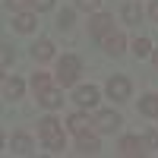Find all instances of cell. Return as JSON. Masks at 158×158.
<instances>
[{
	"label": "cell",
	"instance_id": "6da1fadb",
	"mask_svg": "<svg viewBox=\"0 0 158 158\" xmlns=\"http://www.w3.org/2000/svg\"><path fill=\"white\" fill-rule=\"evenodd\" d=\"M38 133H41L44 146L51 152H63V127L54 120V117H44V120L38 123Z\"/></svg>",
	"mask_w": 158,
	"mask_h": 158
},
{
	"label": "cell",
	"instance_id": "7a4b0ae2",
	"mask_svg": "<svg viewBox=\"0 0 158 158\" xmlns=\"http://www.w3.org/2000/svg\"><path fill=\"white\" fill-rule=\"evenodd\" d=\"M79 70H82V60L79 57H73V54L60 57V63H57V82L60 85H73L79 79Z\"/></svg>",
	"mask_w": 158,
	"mask_h": 158
},
{
	"label": "cell",
	"instance_id": "3957f363",
	"mask_svg": "<svg viewBox=\"0 0 158 158\" xmlns=\"http://www.w3.org/2000/svg\"><path fill=\"white\" fill-rule=\"evenodd\" d=\"M98 127V133H114L117 127H120L123 120H120V114H114V111H98L95 114V120H92Z\"/></svg>",
	"mask_w": 158,
	"mask_h": 158
},
{
	"label": "cell",
	"instance_id": "277c9868",
	"mask_svg": "<svg viewBox=\"0 0 158 158\" xmlns=\"http://www.w3.org/2000/svg\"><path fill=\"white\" fill-rule=\"evenodd\" d=\"M89 32L95 35V38L111 35V32H114V22H111V16H108V13H95V16H92V22H89Z\"/></svg>",
	"mask_w": 158,
	"mask_h": 158
},
{
	"label": "cell",
	"instance_id": "5b68a950",
	"mask_svg": "<svg viewBox=\"0 0 158 158\" xmlns=\"http://www.w3.org/2000/svg\"><path fill=\"white\" fill-rule=\"evenodd\" d=\"M108 95H111L114 101H127V98H130V79H123V76L108 79Z\"/></svg>",
	"mask_w": 158,
	"mask_h": 158
},
{
	"label": "cell",
	"instance_id": "8992f818",
	"mask_svg": "<svg viewBox=\"0 0 158 158\" xmlns=\"http://www.w3.org/2000/svg\"><path fill=\"white\" fill-rule=\"evenodd\" d=\"M117 149H120V155H127V158H136V155H142V152H146L142 139H136V136H123Z\"/></svg>",
	"mask_w": 158,
	"mask_h": 158
},
{
	"label": "cell",
	"instance_id": "52a82bcc",
	"mask_svg": "<svg viewBox=\"0 0 158 158\" xmlns=\"http://www.w3.org/2000/svg\"><path fill=\"white\" fill-rule=\"evenodd\" d=\"M73 98L82 104V108H92V104H98V89H92V85H79Z\"/></svg>",
	"mask_w": 158,
	"mask_h": 158
},
{
	"label": "cell",
	"instance_id": "ba28073f",
	"mask_svg": "<svg viewBox=\"0 0 158 158\" xmlns=\"http://www.w3.org/2000/svg\"><path fill=\"white\" fill-rule=\"evenodd\" d=\"M13 29H16V32H32L35 29V16L29 10H19L16 16H13Z\"/></svg>",
	"mask_w": 158,
	"mask_h": 158
},
{
	"label": "cell",
	"instance_id": "9c48e42d",
	"mask_svg": "<svg viewBox=\"0 0 158 158\" xmlns=\"http://www.w3.org/2000/svg\"><path fill=\"white\" fill-rule=\"evenodd\" d=\"M101 44H104V51H108V54H120V51H123V35L120 32H111V35H104L101 38Z\"/></svg>",
	"mask_w": 158,
	"mask_h": 158
},
{
	"label": "cell",
	"instance_id": "30bf717a",
	"mask_svg": "<svg viewBox=\"0 0 158 158\" xmlns=\"http://www.w3.org/2000/svg\"><path fill=\"white\" fill-rule=\"evenodd\" d=\"M10 146H13V152H16V155H32V139L25 136V133H16Z\"/></svg>",
	"mask_w": 158,
	"mask_h": 158
},
{
	"label": "cell",
	"instance_id": "8fae6325",
	"mask_svg": "<svg viewBox=\"0 0 158 158\" xmlns=\"http://www.w3.org/2000/svg\"><path fill=\"white\" fill-rule=\"evenodd\" d=\"M79 152H82V155H98L101 152V142L85 133V136H79Z\"/></svg>",
	"mask_w": 158,
	"mask_h": 158
},
{
	"label": "cell",
	"instance_id": "7c38bea8",
	"mask_svg": "<svg viewBox=\"0 0 158 158\" xmlns=\"http://www.w3.org/2000/svg\"><path fill=\"white\" fill-rule=\"evenodd\" d=\"M67 123H70V130H73L76 136H85V133H89V117H85V114H73Z\"/></svg>",
	"mask_w": 158,
	"mask_h": 158
},
{
	"label": "cell",
	"instance_id": "4fadbf2b",
	"mask_svg": "<svg viewBox=\"0 0 158 158\" xmlns=\"http://www.w3.org/2000/svg\"><path fill=\"white\" fill-rule=\"evenodd\" d=\"M32 57H35V60H51V57H54V44H51V41L32 44Z\"/></svg>",
	"mask_w": 158,
	"mask_h": 158
},
{
	"label": "cell",
	"instance_id": "5bb4252c",
	"mask_svg": "<svg viewBox=\"0 0 158 158\" xmlns=\"http://www.w3.org/2000/svg\"><path fill=\"white\" fill-rule=\"evenodd\" d=\"M38 101H41L44 108H60V101H63V98H60V92H57V89H44L41 95H38Z\"/></svg>",
	"mask_w": 158,
	"mask_h": 158
},
{
	"label": "cell",
	"instance_id": "9a60e30c",
	"mask_svg": "<svg viewBox=\"0 0 158 158\" xmlns=\"http://www.w3.org/2000/svg\"><path fill=\"white\" fill-rule=\"evenodd\" d=\"M22 89H25V85L19 82L16 76H10V79H3V95H6V98H19V95H22Z\"/></svg>",
	"mask_w": 158,
	"mask_h": 158
},
{
	"label": "cell",
	"instance_id": "2e32d148",
	"mask_svg": "<svg viewBox=\"0 0 158 158\" xmlns=\"http://www.w3.org/2000/svg\"><path fill=\"white\" fill-rule=\"evenodd\" d=\"M139 111L149 114V117H158V95H146L139 101Z\"/></svg>",
	"mask_w": 158,
	"mask_h": 158
},
{
	"label": "cell",
	"instance_id": "e0dca14e",
	"mask_svg": "<svg viewBox=\"0 0 158 158\" xmlns=\"http://www.w3.org/2000/svg\"><path fill=\"white\" fill-rule=\"evenodd\" d=\"M123 19L133 22V25H139V19H142V6H139V3H127V6H123Z\"/></svg>",
	"mask_w": 158,
	"mask_h": 158
},
{
	"label": "cell",
	"instance_id": "ac0fdd59",
	"mask_svg": "<svg viewBox=\"0 0 158 158\" xmlns=\"http://www.w3.org/2000/svg\"><path fill=\"white\" fill-rule=\"evenodd\" d=\"M133 54L136 57H149L152 54V41H149V38H136V41H133Z\"/></svg>",
	"mask_w": 158,
	"mask_h": 158
},
{
	"label": "cell",
	"instance_id": "d6986e66",
	"mask_svg": "<svg viewBox=\"0 0 158 158\" xmlns=\"http://www.w3.org/2000/svg\"><path fill=\"white\" fill-rule=\"evenodd\" d=\"M32 85H35V92H38V95H41L44 89H51V79H48L44 73H35V79H32Z\"/></svg>",
	"mask_w": 158,
	"mask_h": 158
},
{
	"label": "cell",
	"instance_id": "ffe728a7",
	"mask_svg": "<svg viewBox=\"0 0 158 158\" xmlns=\"http://www.w3.org/2000/svg\"><path fill=\"white\" fill-rule=\"evenodd\" d=\"M57 25H60V29H70V25H73V13H70V10H63L60 16H57Z\"/></svg>",
	"mask_w": 158,
	"mask_h": 158
},
{
	"label": "cell",
	"instance_id": "44dd1931",
	"mask_svg": "<svg viewBox=\"0 0 158 158\" xmlns=\"http://www.w3.org/2000/svg\"><path fill=\"white\" fill-rule=\"evenodd\" d=\"M142 146H146V149H158V133H152V130H149V133L142 136Z\"/></svg>",
	"mask_w": 158,
	"mask_h": 158
},
{
	"label": "cell",
	"instance_id": "7402d4cb",
	"mask_svg": "<svg viewBox=\"0 0 158 158\" xmlns=\"http://www.w3.org/2000/svg\"><path fill=\"white\" fill-rule=\"evenodd\" d=\"M10 10H25V6H35V0H6Z\"/></svg>",
	"mask_w": 158,
	"mask_h": 158
},
{
	"label": "cell",
	"instance_id": "603a6c76",
	"mask_svg": "<svg viewBox=\"0 0 158 158\" xmlns=\"http://www.w3.org/2000/svg\"><path fill=\"white\" fill-rule=\"evenodd\" d=\"M98 3H101V0H76L79 10H98Z\"/></svg>",
	"mask_w": 158,
	"mask_h": 158
},
{
	"label": "cell",
	"instance_id": "cb8c5ba5",
	"mask_svg": "<svg viewBox=\"0 0 158 158\" xmlns=\"http://www.w3.org/2000/svg\"><path fill=\"white\" fill-rule=\"evenodd\" d=\"M51 6H54V0H35V10H38V13H44V10H51Z\"/></svg>",
	"mask_w": 158,
	"mask_h": 158
},
{
	"label": "cell",
	"instance_id": "d4e9b609",
	"mask_svg": "<svg viewBox=\"0 0 158 158\" xmlns=\"http://www.w3.org/2000/svg\"><path fill=\"white\" fill-rule=\"evenodd\" d=\"M10 60H13V48L3 44V67H10Z\"/></svg>",
	"mask_w": 158,
	"mask_h": 158
},
{
	"label": "cell",
	"instance_id": "484cf974",
	"mask_svg": "<svg viewBox=\"0 0 158 158\" xmlns=\"http://www.w3.org/2000/svg\"><path fill=\"white\" fill-rule=\"evenodd\" d=\"M149 16H152V19L158 22V0H152V10H149Z\"/></svg>",
	"mask_w": 158,
	"mask_h": 158
},
{
	"label": "cell",
	"instance_id": "4316f807",
	"mask_svg": "<svg viewBox=\"0 0 158 158\" xmlns=\"http://www.w3.org/2000/svg\"><path fill=\"white\" fill-rule=\"evenodd\" d=\"M152 63H155V67H158V51H152Z\"/></svg>",
	"mask_w": 158,
	"mask_h": 158
}]
</instances>
